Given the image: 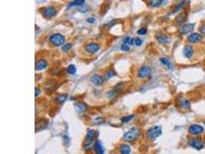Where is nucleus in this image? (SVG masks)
Here are the masks:
<instances>
[{"instance_id": "1", "label": "nucleus", "mask_w": 205, "mask_h": 154, "mask_svg": "<svg viewBox=\"0 0 205 154\" xmlns=\"http://www.w3.org/2000/svg\"><path fill=\"white\" fill-rule=\"evenodd\" d=\"M140 130L138 127H133L130 129L127 133H125V135L123 136V139L126 142H132L135 139H137V137L139 135Z\"/></svg>"}, {"instance_id": "2", "label": "nucleus", "mask_w": 205, "mask_h": 154, "mask_svg": "<svg viewBox=\"0 0 205 154\" xmlns=\"http://www.w3.org/2000/svg\"><path fill=\"white\" fill-rule=\"evenodd\" d=\"M99 135V133L93 130H88L87 135H86V142L85 143V149H89L92 147V141L97 136Z\"/></svg>"}, {"instance_id": "3", "label": "nucleus", "mask_w": 205, "mask_h": 154, "mask_svg": "<svg viewBox=\"0 0 205 154\" xmlns=\"http://www.w3.org/2000/svg\"><path fill=\"white\" fill-rule=\"evenodd\" d=\"M161 133H162V130H161V126H154L151 127L147 131V136H148V138L154 140V139H155L161 136Z\"/></svg>"}, {"instance_id": "4", "label": "nucleus", "mask_w": 205, "mask_h": 154, "mask_svg": "<svg viewBox=\"0 0 205 154\" xmlns=\"http://www.w3.org/2000/svg\"><path fill=\"white\" fill-rule=\"evenodd\" d=\"M50 42L55 46H59L65 42V37L62 34L55 33L50 36Z\"/></svg>"}, {"instance_id": "5", "label": "nucleus", "mask_w": 205, "mask_h": 154, "mask_svg": "<svg viewBox=\"0 0 205 154\" xmlns=\"http://www.w3.org/2000/svg\"><path fill=\"white\" fill-rule=\"evenodd\" d=\"M188 144L190 146L194 148L195 149H197V150H200L204 148V144L203 143V141H201L200 139H198L194 138L190 139L189 142H188Z\"/></svg>"}, {"instance_id": "6", "label": "nucleus", "mask_w": 205, "mask_h": 154, "mask_svg": "<svg viewBox=\"0 0 205 154\" xmlns=\"http://www.w3.org/2000/svg\"><path fill=\"white\" fill-rule=\"evenodd\" d=\"M204 129L202 126L198 125V124H192L191 126H190V127L188 128V132L192 135L200 134L204 132Z\"/></svg>"}, {"instance_id": "7", "label": "nucleus", "mask_w": 205, "mask_h": 154, "mask_svg": "<svg viewBox=\"0 0 205 154\" xmlns=\"http://www.w3.org/2000/svg\"><path fill=\"white\" fill-rule=\"evenodd\" d=\"M56 13L57 12L53 7H46V8L43 9L42 11V14L45 18L46 19H51L54 17L56 15Z\"/></svg>"}, {"instance_id": "8", "label": "nucleus", "mask_w": 205, "mask_h": 154, "mask_svg": "<svg viewBox=\"0 0 205 154\" xmlns=\"http://www.w3.org/2000/svg\"><path fill=\"white\" fill-rule=\"evenodd\" d=\"M194 24L192 23H187L184 24V26H182L179 29V32L181 35H186L192 31L194 28Z\"/></svg>"}, {"instance_id": "9", "label": "nucleus", "mask_w": 205, "mask_h": 154, "mask_svg": "<svg viewBox=\"0 0 205 154\" xmlns=\"http://www.w3.org/2000/svg\"><path fill=\"white\" fill-rule=\"evenodd\" d=\"M202 39V36L198 33H196V32L191 33L187 36V40L191 43H197L198 42H200Z\"/></svg>"}, {"instance_id": "10", "label": "nucleus", "mask_w": 205, "mask_h": 154, "mask_svg": "<svg viewBox=\"0 0 205 154\" xmlns=\"http://www.w3.org/2000/svg\"><path fill=\"white\" fill-rule=\"evenodd\" d=\"M99 49H100L99 45L95 42H90L85 46V50L89 53H95L99 51Z\"/></svg>"}, {"instance_id": "11", "label": "nucleus", "mask_w": 205, "mask_h": 154, "mask_svg": "<svg viewBox=\"0 0 205 154\" xmlns=\"http://www.w3.org/2000/svg\"><path fill=\"white\" fill-rule=\"evenodd\" d=\"M151 73V69L150 67L146 66V65H143L142 67L139 69L138 71V77L140 78H144L146 76H149Z\"/></svg>"}, {"instance_id": "12", "label": "nucleus", "mask_w": 205, "mask_h": 154, "mask_svg": "<svg viewBox=\"0 0 205 154\" xmlns=\"http://www.w3.org/2000/svg\"><path fill=\"white\" fill-rule=\"evenodd\" d=\"M187 19V14L186 13H181L179 16H177L174 20V25L176 26H180L183 24Z\"/></svg>"}, {"instance_id": "13", "label": "nucleus", "mask_w": 205, "mask_h": 154, "mask_svg": "<svg viewBox=\"0 0 205 154\" xmlns=\"http://www.w3.org/2000/svg\"><path fill=\"white\" fill-rule=\"evenodd\" d=\"M91 81L92 83H94L95 86H101L103 83H104V79L101 76H99L98 74H94L93 76H91Z\"/></svg>"}, {"instance_id": "14", "label": "nucleus", "mask_w": 205, "mask_h": 154, "mask_svg": "<svg viewBox=\"0 0 205 154\" xmlns=\"http://www.w3.org/2000/svg\"><path fill=\"white\" fill-rule=\"evenodd\" d=\"M48 124H49V122L46 120H42L39 121L35 124V132H39V131L45 129L48 126Z\"/></svg>"}, {"instance_id": "15", "label": "nucleus", "mask_w": 205, "mask_h": 154, "mask_svg": "<svg viewBox=\"0 0 205 154\" xmlns=\"http://www.w3.org/2000/svg\"><path fill=\"white\" fill-rule=\"evenodd\" d=\"M183 52H184V56L187 59H190L193 56V53H194V49L190 45H186L184 48V50H183Z\"/></svg>"}, {"instance_id": "16", "label": "nucleus", "mask_w": 205, "mask_h": 154, "mask_svg": "<svg viewBox=\"0 0 205 154\" xmlns=\"http://www.w3.org/2000/svg\"><path fill=\"white\" fill-rule=\"evenodd\" d=\"M156 39L161 44H166L170 42V38L164 34H158L156 36Z\"/></svg>"}, {"instance_id": "17", "label": "nucleus", "mask_w": 205, "mask_h": 154, "mask_svg": "<svg viewBox=\"0 0 205 154\" xmlns=\"http://www.w3.org/2000/svg\"><path fill=\"white\" fill-rule=\"evenodd\" d=\"M48 63L45 60H39L35 63V70L40 71L46 68Z\"/></svg>"}, {"instance_id": "18", "label": "nucleus", "mask_w": 205, "mask_h": 154, "mask_svg": "<svg viewBox=\"0 0 205 154\" xmlns=\"http://www.w3.org/2000/svg\"><path fill=\"white\" fill-rule=\"evenodd\" d=\"M94 149L96 153L99 154H103L104 153V149L103 148V146L101 145V142L96 141L94 144Z\"/></svg>"}, {"instance_id": "19", "label": "nucleus", "mask_w": 205, "mask_h": 154, "mask_svg": "<svg viewBox=\"0 0 205 154\" xmlns=\"http://www.w3.org/2000/svg\"><path fill=\"white\" fill-rule=\"evenodd\" d=\"M178 101H179V102H178L179 106L181 107L182 109H189L190 107H191V102H190L189 100H187V99L181 98V99H179Z\"/></svg>"}, {"instance_id": "20", "label": "nucleus", "mask_w": 205, "mask_h": 154, "mask_svg": "<svg viewBox=\"0 0 205 154\" xmlns=\"http://www.w3.org/2000/svg\"><path fill=\"white\" fill-rule=\"evenodd\" d=\"M84 4H85V0H74L69 3L68 8H71L73 6H81Z\"/></svg>"}, {"instance_id": "21", "label": "nucleus", "mask_w": 205, "mask_h": 154, "mask_svg": "<svg viewBox=\"0 0 205 154\" xmlns=\"http://www.w3.org/2000/svg\"><path fill=\"white\" fill-rule=\"evenodd\" d=\"M120 151H121V153L128 154L131 153V147L126 144H122L120 147Z\"/></svg>"}, {"instance_id": "22", "label": "nucleus", "mask_w": 205, "mask_h": 154, "mask_svg": "<svg viewBox=\"0 0 205 154\" xmlns=\"http://www.w3.org/2000/svg\"><path fill=\"white\" fill-rule=\"evenodd\" d=\"M160 62H161L164 65H165L167 68L169 69H172V64L168 59H167V58H161V59H160Z\"/></svg>"}, {"instance_id": "23", "label": "nucleus", "mask_w": 205, "mask_h": 154, "mask_svg": "<svg viewBox=\"0 0 205 154\" xmlns=\"http://www.w3.org/2000/svg\"><path fill=\"white\" fill-rule=\"evenodd\" d=\"M68 96L66 94H60L58 95L57 96L55 97V100L58 102V103H63L65 100L67 99Z\"/></svg>"}, {"instance_id": "24", "label": "nucleus", "mask_w": 205, "mask_h": 154, "mask_svg": "<svg viewBox=\"0 0 205 154\" xmlns=\"http://www.w3.org/2000/svg\"><path fill=\"white\" fill-rule=\"evenodd\" d=\"M86 107H87V106L84 102H79V103L76 105V108L78 112H83L86 110Z\"/></svg>"}, {"instance_id": "25", "label": "nucleus", "mask_w": 205, "mask_h": 154, "mask_svg": "<svg viewBox=\"0 0 205 154\" xmlns=\"http://www.w3.org/2000/svg\"><path fill=\"white\" fill-rule=\"evenodd\" d=\"M163 0H150L149 2V5L151 7H158L162 4Z\"/></svg>"}, {"instance_id": "26", "label": "nucleus", "mask_w": 205, "mask_h": 154, "mask_svg": "<svg viewBox=\"0 0 205 154\" xmlns=\"http://www.w3.org/2000/svg\"><path fill=\"white\" fill-rule=\"evenodd\" d=\"M67 72L69 73V74H71V75H74V74H76V65H73V64H71V65H68L67 68Z\"/></svg>"}, {"instance_id": "27", "label": "nucleus", "mask_w": 205, "mask_h": 154, "mask_svg": "<svg viewBox=\"0 0 205 154\" xmlns=\"http://www.w3.org/2000/svg\"><path fill=\"white\" fill-rule=\"evenodd\" d=\"M114 76H115V73L113 70H108L104 74V79L108 80L109 79L112 78Z\"/></svg>"}, {"instance_id": "28", "label": "nucleus", "mask_w": 205, "mask_h": 154, "mask_svg": "<svg viewBox=\"0 0 205 154\" xmlns=\"http://www.w3.org/2000/svg\"><path fill=\"white\" fill-rule=\"evenodd\" d=\"M124 42H125V44L128 45V46H131V45L134 44V42H135V39H132V38H131V37H126L124 40Z\"/></svg>"}, {"instance_id": "29", "label": "nucleus", "mask_w": 205, "mask_h": 154, "mask_svg": "<svg viewBox=\"0 0 205 154\" xmlns=\"http://www.w3.org/2000/svg\"><path fill=\"white\" fill-rule=\"evenodd\" d=\"M135 117V115H129V116H125L124 117H122L121 120L123 123H127V122H129L130 120H131L133 118Z\"/></svg>"}, {"instance_id": "30", "label": "nucleus", "mask_w": 205, "mask_h": 154, "mask_svg": "<svg viewBox=\"0 0 205 154\" xmlns=\"http://www.w3.org/2000/svg\"><path fill=\"white\" fill-rule=\"evenodd\" d=\"M72 45L71 44V43H67V44L64 45L62 47V50L65 52H68V50H69L71 48H72Z\"/></svg>"}, {"instance_id": "31", "label": "nucleus", "mask_w": 205, "mask_h": 154, "mask_svg": "<svg viewBox=\"0 0 205 154\" xmlns=\"http://www.w3.org/2000/svg\"><path fill=\"white\" fill-rule=\"evenodd\" d=\"M184 3H185V1H182V2H181V3L178 4L177 5H176V7H175V9H174V13H176V12H177V11L179 10L180 9H181L182 7H183V5H184Z\"/></svg>"}, {"instance_id": "32", "label": "nucleus", "mask_w": 205, "mask_h": 154, "mask_svg": "<svg viewBox=\"0 0 205 154\" xmlns=\"http://www.w3.org/2000/svg\"><path fill=\"white\" fill-rule=\"evenodd\" d=\"M146 32H147V29H145V28H141V29L138 30V35H145Z\"/></svg>"}, {"instance_id": "33", "label": "nucleus", "mask_w": 205, "mask_h": 154, "mask_svg": "<svg viewBox=\"0 0 205 154\" xmlns=\"http://www.w3.org/2000/svg\"><path fill=\"white\" fill-rule=\"evenodd\" d=\"M121 49H122V50H123V51H128V50H130V47L128 46V45L127 44H123L122 45V47H121Z\"/></svg>"}, {"instance_id": "34", "label": "nucleus", "mask_w": 205, "mask_h": 154, "mask_svg": "<svg viewBox=\"0 0 205 154\" xmlns=\"http://www.w3.org/2000/svg\"><path fill=\"white\" fill-rule=\"evenodd\" d=\"M102 118H97L95 120H94V122L95 124H100V123H103L104 122V120H101Z\"/></svg>"}, {"instance_id": "35", "label": "nucleus", "mask_w": 205, "mask_h": 154, "mask_svg": "<svg viewBox=\"0 0 205 154\" xmlns=\"http://www.w3.org/2000/svg\"><path fill=\"white\" fill-rule=\"evenodd\" d=\"M135 44L136 45V46H141V45L142 44V40H141V39H135Z\"/></svg>"}, {"instance_id": "36", "label": "nucleus", "mask_w": 205, "mask_h": 154, "mask_svg": "<svg viewBox=\"0 0 205 154\" xmlns=\"http://www.w3.org/2000/svg\"><path fill=\"white\" fill-rule=\"evenodd\" d=\"M200 32L202 33V34L205 35V24H204L203 26H201L200 27Z\"/></svg>"}, {"instance_id": "37", "label": "nucleus", "mask_w": 205, "mask_h": 154, "mask_svg": "<svg viewBox=\"0 0 205 154\" xmlns=\"http://www.w3.org/2000/svg\"><path fill=\"white\" fill-rule=\"evenodd\" d=\"M87 22H89V23H94V22H95V18L90 17V18H88V19H87Z\"/></svg>"}, {"instance_id": "38", "label": "nucleus", "mask_w": 205, "mask_h": 154, "mask_svg": "<svg viewBox=\"0 0 205 154\" xmlns=\"http://www.w3.org/2000/svg\"><path fill=\"white\" fill-rule=\"evenodd\" d=\"M39 94H40V89H39V88H35V97L38 96Z\"/></svg>"}, {"instance_id": "39", "label": "nucleus", "mask_w": 205, "mask_h": 154, "mask_svg": "<svg viewBox=\"0 0 205 154\" xmlns=\"http://www.w3.org/2000/svg\"><path fill=\"white\" fill-rule=\"evenodd\" d=\"M204 124H205V123H204Z\"/></svg>"}]
</instances>
